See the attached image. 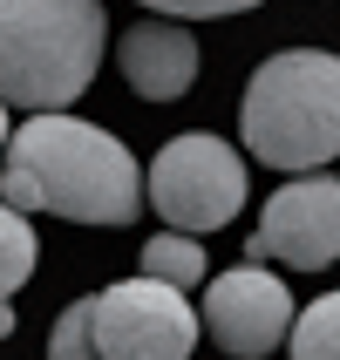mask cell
Listing matches in <instances>:
<instances>
[{
	"mask_svg": "<svg viewBox=\"0 0 340 360\" xmlns=\"http://www.w3.org/2000/svg\"><path fill=\"white\" fill-rule=\"evenodd\" d=\"M239 129L265 170L313 177L320 163H334L340 157V55L279 48L272 61H259V75L245 82Z\"/></svg>",
	"mask_w": 340,
	"mask_h": 360,
	"instance_id": "2",
	"label": "cell"
},
{
	"mask_svg": "<svg viewBox=\"0 0 340 360\" xmlns=\"http://www.w3.org/2000/svg\"><path fill=\"white\" fill-rule=\"evenodd\" d=\"M102 0H0V102L55 116L102 68Z\"/></svg>",
	"mask_w": 340,
	"mask_h": 360,
	"instance_id": "3",
	"label": "cell"
},
{
	"mask_svg": "<svg viewBox=\"0 0 340 360\" xmlns=\"http://www.w3.org/2000/svg\"><path fill=\"white\" fill-rule=\"evenodd\" d=\"M143 170L109 129L82 116H27L0 163V204L75 224H130L143 211Z\"/></svg>",
	"mask_w": 340,
	"mask_h": 360,
	"instance_id": "1",
	"label": "cell"
},
{
	"mask_svg": "<svg viewBox=\"0 0 340 360\" xmlns=\"http://www.w3.org/2000/svg\"><path fill=\"white\" fill-rule=\"evenodd\" d=\"M191 292H170L157 279H122L96 292V347L102 360H191L198 347Z\"/></svg>",
	"mask_w": 340,
	"mask_h": 360,
	"instance_id": "5",
	"label": "cell"
},
{
	"mask_svg": "<svg viewBox=\"0 0 340 360\" xmlns=\"http://www.w3.org/2000/svg\"><path fill=\"white\" fill-rule=\"evenodd\" d=\"M293 360H340V292H327V300H313L293 320Z\"/></svg>",
	"mask_w": 340,
	"mask_h": 360,
	"instance_id": "11",
	"label": "cell"
},
{
	"mask_svg": "<svg viewBox=\"0 0 340 360\" xmlns=\"http://www.w3.org/2000/svg\"><path fill=\"white\" fill-rule=\"evenodd\" d=\"M143 191H150V211L163 218V231L211 238L245 211V163L218 136H170L150 163Z\"/></svg>",
	"mask_w": 340,
	"mask_h": 360,
	"instance_id": "4",
	"label": "cell"
},
{
	"mask_svg": "<svg viewBox=\"0 0 340 360\" xmlns=\"http://www.w3.org/2000/svg\"><path fill=\"white\" fill-rule=\"evenodd\" d=\"M7 143H14V129H7V102H0V157H7Z\"/></svg>",
	"mask_w": 340,
	"mask_h": 360,
	"instance_id": "14",
	"label": "cell"
},
{
	"mask_svg": "<svg viewBox=\"0 0 340 360\" xmlns=\"http://www.w3.org/2000/svg\"><path fill=\"white\" fill-rule=\"evenodd\" d=\"M293 292L279 272H259L245 259L239 272H211L204 285V333L218 340V354L232 360H265L272 347L293 340Z\"/></svg>",
	"mask_w": 340,
	"mask_h": 360,
	"instance_id": "7",
	"label": "cell"
},
{
	"mask_svg": "<svg viewBox=\"0 0 340 360\" xmlns=\"http://www.w3.org/2000/svg\"><path fill=\"white\" fill-rule=\"evenodd\" d=\"M122 82L137 89L143 102H177L191 82H198V41L184 34L177 20H137L116 48Z\"/></svg>",
	"mask_w": 340,
	"mask_h": 360,
	"instance_id": "8",
	"label": "cell"
},
{
	"mask_svg": "<svg viewBox=\"0 0 340 360\" xmlns=\"http://www.w3.org/2000/svg\"><path fill=\"white\" fill-rule=\"evenodd\" d=\"M7 333H14V306H0V340H7Z\"/></svg>",
	"mask_w": 340,
	"mask_h": 360,
	"instance_id": "15",
	"label": "cell"
},
{
	"mask_svg": "<svg viewBox=\"0 0 340 360\" xmlns=\"http://www.w3.org/2000/svg\"><path fill=\"white\" fill-rule=\"evenodd\" d=\"M252 265H293V272H320L340 259V177L313 170V177L279 184L259 211V231L245 238Z\"/></svg>",
	"mask_w": 340,
	"mask_h": 360,
	"instance_id": "6",
	"label": "cell"
},
{
	"mask_svg": "<svg viewBox=\"0 0 340 360\" xmlns=\"http://www.w3.org/2000/svg\"><path fill=\"white\" fill-rule=\"evenodd\" d=\"M48 360H102V347H96V300H75V306L55 320Z\"/></svg>",
	"mask_w": 340,
	"mask_h": 360,
	"instance_id": "12",
	"label": "cell"
},
{
	"mask_svg": "<svg viewBox=\"0 0 340 360\" xmlns=\"http://www.w3.org/2000/svg\"><path fill=\"white\" fill-rule=\"evenodd\" d=\"M211 265H204V238H184V231H157V238L143 245V279L170 285V292H198Z\"/></svg>",
	"mask_w": 340,
	"mask_h": 360,
	"instance_id": "9",
	"label": "cell"
},
{
	"mask_svg": "<svg viewBox=\"0 0 340 360\" xmlns=\"http://www.w3.org/2000/svg\"><path fill=\"white\" fill-rule=\"evenodd\" d=\"M34 259H41V245H34V224H27V211L0 204V306L14 300L27 279H34Z\"/></svg>",
	"mask_w": 340,
	"mask_h": 360,
	"instance_id": "10",
	"label": "cell"
},
{
	"mask_svg": "<svg viewBox=\"0 0 340 360\" xmlns=\"http://www.w3.org/2000/svg\"><path fill=\"white\" fill-rule=\"evenodd\" d=\"M150 14H170V20H225V14H245L259 0H143Z\"/></svg>",
	"mask_w": 340,
	"mask_h": 360,
	"instance_id": "13",
	"label": "cell"
}]
</instances>
